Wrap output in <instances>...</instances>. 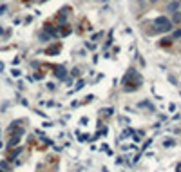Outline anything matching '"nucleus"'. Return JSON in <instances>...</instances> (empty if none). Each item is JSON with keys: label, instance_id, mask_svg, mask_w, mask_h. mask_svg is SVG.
Listing matches in <instances>:
<instances>
[{"label": "nucleus", "instance_id": "1", "mask_svg": "<svg viewBox=\"0 0 181 172\" xmlns=\"http://www.w3.org/2000/svg\"><path fill=\"white\" fill-rule=\"evenodd\" d=\"M154 26L158 27L159 33H168V31L172 29V22H170L167 16H159V18H156V20H154Z\"/></svg>", "mask_w": 181, "mask_h": 172}, {"label": "nucleus", "instance_id": "2", "mask_svg": "<svg viewBox=\"0 0 181 172\" xmlns=\"http://www.w3.org/2000/svg\"><path fill=\"white\" fill-rule=\"evenodd\" d=\"M170 22H172V24H181V13H179V11H176Z\"/></svg>", "mask_w": 181, "mask_h": 172}, {"label": "nucleus", "instance_id": "3", "mask_svg": "<svg viewBox=\"0 0 181 172\" xmlns=\"http://www.w3.org/2000/svg\"><path fill=\"white\" fill-rule=\"evenodd\" d=\"M172 42H174L172 38H165V40H159V45H161V47H168Z\"/></svg>", "mask_w": 181, "mask_h": 172}, {"label": "nucleus", "instance_id": "4", "mask_svg": "<svg viewBox=\"0 0 181 172\" xmlns=\"http://www.w3.org/2000/svg\"><path fill=\"white\" fill-rule=\"evenodd\" d=\"M177 7H179V2H170L168 4V11H177Z\"/></svg>", "mask_w": 181, "mask_h": 172}, {"label": "nucleus", "instance_id": "5", "mask_svg": "<svg viewBox=\"0 0 181 172\" xmlns=\"http://www.w3.org/2000/svg\"><path fill=\"white\" fill-rule=\"evenodd\" d=\"M170 38H172V40H179V38H181V29H176Z\"/></svg>", "mask_w": 181, "mask_h": 172}, {"label": "nucleus", "instance_id": "6", "mask_svg": "<svg viewBox=\"0 0 181 172\" xmlns=\"http://www.w3.org/2000/svg\"><path fill=\"white\" fill-rule=\"evenodd\" d=\"M150 2H158V0H150Z\"/></svg>", "mask_w": 181, "mask_h": 172}, {"label": "nucleus", "instance_id": "7", "mask_svg": "<svg viewBox=\"0 0 181 172\" xmlns=\"http://www.w3.org/2000/svg\"><path fill=\"white\" fill-rule=\"evenodd\" d=\"M177 2H181V0H177Z\"/></svg>", "mask_w": 181, "mask_h": 172}]
</instances>
